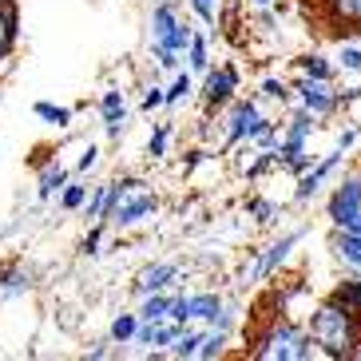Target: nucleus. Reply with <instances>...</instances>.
Masks as SVG:
<instances>
[{"label":"nucleus","mask_w":361,"mask_h":361,"mask_svg":"<svg viewBox=\"0 0 361 361\" xmlns=\"http://www.w3.org/2000/svg\"><path fill=\"white\" fill-rule=\"evenodd\" d=\"M191 92H195V80H191V68L187 72H175V80H171V87H167V107H179V104H187L191 99Z\"/></svg>","instance_id":"nucleus-29"},{"label":"nucleus","mask_w":361,"mask_h":361,"mask_svg":"<svg viewBox=\"0 0 361 361\" xmlns=\"http://www.w3.org/2000/svg\"><path fill=\"white\" fill-rule=\"evenodd\" d=\"M99 119H104V135L107 139H119L128 131V99L119 87H107L99 96Z\"/></svg>","instance_id":"nucleus-14"},{"label":"nucleus","mask_w":361,"mask_h":361,"mask_svg":"<svg viewBox=\"0 0 361 361\" xmlns=\"http://www.w3.org/2000/svg\"><path fill=\"white\" fill-rule=\"evenodd\" d=\"M107 199H111V183H96L80 214H84L87 223H104V214H107Z\"/></svg>","instance_id":"nucleus-25"},{"label":"nucleus","mask_w":361,"mask_h":361,"mask_svg":"<svg viewBox=\"0 0 361 361\" xmlns=\"http://www.w3.org/2000/svg\"><path fill=\"white\" fill-rule=\"evenodd\" d=\"M270 119L262 116V107H258V96L250 99H238L234 96L226 104V119H223V143L226 147H243V143H255L258 131L266 128Z\"/></svg>","instance_id":"nucleus-5"},{"label":"nucleus","mask_w":361,"mask_h":361,"mask_svg":"<svg viewBox=\"0 0 361 361\" xmlns=\"http://www.w3.org/2000/svg\"><path fill=\"white\" fill-rule=\"evenodd\" d=\"M250 357H262V361H310V357H322V345L314 341L306 326L282 318V322H270L266 334L255 338V350Z\"/></svg>","instance_id":"nucleus-3"},{"label":"nucleus","mask_w":361,"mask_h":361,"mask_svg":"<svg viewBox=\"0 0 361 361\" xmlns=\"http://www.w3.org/2000/svg\"><path fill=\"white\" fill-rule=\"evenodd\" d=\"M147 28H151L147 44H163V48H171V52H179V56H187V48H191V40H195V24L179 12L175 0H159V4L151 8Z\"/></svg>","instance_id":"nucleus-4"},{"label":"nucleus","mask_w":361,"mask_h":361,"mask_svg":"<svg viewBox=\"0 0 361 361\" xmlns=\"http://www.w3.org/2000/svg\"><path fill=\"white\" fill-rule=\"evenodd\" d=\"M183 334V322L167 318V322H139L135 345H147V353H167L171 341Z\"/></svg>","instance_id":"nucleus-13"},{"label":"nucleus","mask_w":361,"mask_h":361,"mask_svg":"<svg viewBox=\"0 0 361 361\" xmlns=\"http://www.w3.org/2000/svg\"><path fill=\"white\" fill-rule=\"evenodd\" d=\"M250 4H255V8H270V4H274V0H250Z\"/></svg>","instance_id":"nucleus-42"},{"label":"nucleus","mask_w":361,"mask_h":361,"mask_svg":"<svg viewBox=\"0 0 361 361\" xmlns=\"http://www.w3.org/2000/svg\"><path fill=\"white\" fill-rule=\"evenodd\" d=\"M234 92H238V68L234 64H219V68H207V72H202L199 99L207 104V111H223L234 99Z\"/></svg>","instance_id":"nucleus-10"},{"label":"nucleus","mask_w":361,"mask_h":361,"mask_svg":"<svg viewBox=\"0 0 361 361\" xmlns=\"http://www.w3.org/2000/svg\"><path fill=\"white\" fill-rule=\"evenodd\" d=\"M159 214V195L151 191L139 175H123V179L111 183V199H107V214L104 223L116 226V231H131V226H143Z\"/></svg>","instance_id":"nucleus-2"},{"label":"nucleus","mask_w":361,"mask_h":361,"mask_svg":"<svg viewBox=\"0 0 361 361\" xmlns=\"http://www.w3.org/2000/svg\"><path fill=\"white\" fill-rule=\"evenodd\" d=\"M0 4H4V0H0Z\"/></svg>","instance_id":"nucleus-43"},{"label":"nucleus","mask_w":361,"mask_h":361,"mask_svg":"<svg viewBox=\"0 0 361 361\" xmlns=\"http://www.w3.org/2000/svg\"><path fill=\"white\" fill-rule=\"evenodd\" d=\"M16 40H20V4L16 0H4L0 4V64L12 60Z\"/></svg>","instance_id":"nucleus-16"},{"label":"nucleus","mask_w":361,"mask_h":361,"mask_svg":"<svg viewBox=\"0 0 361 361\" xmlns=\"http://www.w3.org/2000/svg\"><path fill=\"white\" fill-rule=\"evenodd\" d=\"M357 135H361V128H357V123H350V128H345V131H338V143H334V147L350 151L353 143H357Z\"/></svg>","instance_id":"nucleus-39"},{"label":"nucleus","mask_w":361,"mask_h":361,"mask_svg":"<svg viewBox=\"0 0 361 361\" xmlns=\"http://www.w3.org/2000/svg\"><path fill=\"white\" fill-rule=\"evenodd\" d=\"M306 234H310V226H294V231L278 234L274 243H270V246L262 250V255L255 258V266H250V270H243V282H246V286H255V282H266V278H274L278 270H282V266L290 262L294 246L302 243Z\"/></svg>","instance_id":"nucleus-6"},{"label":"nucleus","mask_w":361,"mask_h":361,"mask_svg":"<svg viewBox=\"0 0 361 361\" xmlns=\"http://www.w3.org/2000/svg\"><path fill=\"white\" fill-rule=\"evenodd\" d=\"M345 231H353V234H361V214H357V219H353V223H350V226H345Z\"/></svg>","instance_id":"nucleus-41"},{"label":"nucleus","mask_w":361,"mask_h":361,"mask_svg":"<svg viewBox=\"0 0 361 361\" xmlns=\"http://www.w3.org/2000/svg\"><path fill=\"white\" fill-rule=\"evenodd\" d=\"M36 274L24 262H4L0 266V302H16V298L32 294Z\"/></svg>","instance_id":"nucleus-15"},{"label":"nucleus","mask_w":361,"mask_h":361,"mask_svg":"<svg viewBox=\"0 0 361 361\" xmlns=\"http://www.w3.org/2000/svg\"><path fill=\"white\" fill-rule=\"evenodd\" d=\"M111 345H116L111 338H104V341H92V350H87V357H92V361H99V357H111Z\"/></svg>","instance_id":"nucleus-40"},{"label":"nucleus","mask_w":361,"mask_h":361,"mask_svg":"<svg viewBox=\"0 0 361 361\" xmlns=\"http://www.w3.org/2000/svg\"><path fill=\"white\" fill-rule=\"evenodd\" d=\"M345 155H350V151L334 147V151H326V155H322V159L306 171V175H298V179H294V202H298V207L314 202L322 191H326V183L338 175V167L345 163Z\"/></svg>","instance_id":"nucleus-8"},{"label":"nucleus","mask_w":361,"mask_h":361,"mask_svg":"<svg viewBox=\"0 0 361 361\" xmlns=\"http://www.w3.org/2000/svg\"><path fill=\"white\" fill-rule=\"evenodd\" d=\"M246 214H255V223L258 226H270L278 219V202H270V199H262V195H255V199H246Z\"/></svg>","instance_id":"nucleus-30"},{"label":"nucleus","mask_w":361,"mask_h":361,"mask_svg":"<svg viewBox=\"0 0 361 361\" xmlns=\"http://www.w3.org/2000/svg\"><path fill=\"white\" fill-rule=\"evenodd\" d=\"M139 310L135 314H116V318H111V329H107V338L116 341V345H131V341H135V334H139Z\"/></svg>","instance_id":"nucleus-24"},{"label":"nucleus","mask_w":361,"mask_h":361,"mask_svg":"<svg viewBox=\"0 0 361 361\" xmlns=\"http://www.w3.org/2000/svg\"><path fill=\"white\" fill-rule=\"evenodd\" d=\"M187 68L199 72V75L211 68V32H199V28H195V40H191V48H187Z\"/></svg>","instance_id":"nucleus-23"},{"label":"nucleus","mask_w":361,"mask_h":361,"mask_svg":"<svg viewBox=\"0 0 361 361\" xmlns=\"http://www.w3.org/2000/svg\"><path fill=\"white\" fill-rule=\"evenodd\" d=\"M151 56H155V64H159L163 72H179V52H171L163 44H151Z\"/></svg>","instance_id":"nucleus-37"},{"label":"nucleus","mask_w":361,"mask_h":361,"mask_svg":"<svg viewBox=\"0 0 361 361\" xmlns=\"http://www.w3.org/2000/svg\"><path fill=\"white\" fill-rule=\"evenodd\" d=\"M310 334L322 345V357H361V314L326 298L314 314H310Z\"/></svg>","instance_id":"nucleus-1"},{"label":"nucleus","mask_w":361,"mask_h":361,"mask_svg":"<svg viewBox=\"0 0 361 361\" xmlns=\"http://www.w3.org/2000/svg\"><path fill=\"white\" fill-rule=\"evenodd\" d=\"M171 123H155V131H151V139H147V155L151 159H167V143H171Z\"/></svg>","instance_id":"nucleus-33"},{"label":"nucleus","mask_w":361,"mask_h":361,"mask_svg":"<svg viewBox=\"0 0 361 361\" xmlns=\"http://www.w3.org/2000/svg\"><path fill=\"white\" fill-rule=\"evenodd\" d=\"M202 334H207V326H183V334L175 341H171L167 357H199V345H202Z\"/></svg>","instance_id":"nucleus-22"},{"label":"nucleus","mask_w":361,"mask_h":361,"mask_svg":"<svg viewBox=\"0 0 361 361\" xmlns=\"http://www.w3.org/2000/svg\"><path fill=\"white\" fill-rule=\"evenodd\" d=\"M219 4H223V0H191V12L195 16H199V24H207V32L214 36V28H219Z\"/></svg>","instance_id":"nucleus-32"},{"label":"nucleus","mask_w":361,"mask_h":361,"mask_svg":"<svg viewBox=\"0 0 361 361\" xmlns=\"http://www.w3.org/2000/svg\"><path fill=\"white\" fill-rule=\"evenodd\" d=\"M171 310H175V290L143 294V302H139V318H143V322H167Z\"/></svg>","instance_id":"nucleus-19"},{"label":"nucleus","mask_w":361,"mask_h":361,"mask_svg":"<svg viewBox=\"0 0 361 361\" xmlns=\"http://www.w3.org/2000/svg\"><path fill=\"white\" fill-rule=\"evenodd\" d=\"M32 116L40 119V123H48V128H56V131H68V128H72V107L52 104V99H36V104H32Z\"/></svg>","instance_id":"nucleus-20"},{"label":"nucleus","mask_w":361,"mask_h":361,"mask_svg":"<svg viewBox=\"0 0 361 361\" xmlns=\"http://www.w3.org/2000/svg\"><path fill=\"white\" fill-rule=\"evenodd\" d=\"M294 68L302 75H310V80H329V84H334V75H338V64H329L322 52H302L294 60Z\"/></svg>","instance_id":"nucleus-21"},{"label":"nucleus","mask_w":361,"mask_h":361,"mask_svg":"<svg viewBox=\"0 0 361 361\" xmlns=\"http://www.w3.org/2000/svg\"><path fill=\"white\" fill-rule=\"evenodd\" d=\"M226 341H231V329L207 326V334H202V345H199V357H202V361L223 357V353H226Z\"/></svg>","instance_id":"nucleus-27"},{"label":"nucleus","mask_w":361,"mask_h":361,"mask_svg":"<svg viewBox=\"0 0 361 361\" xmlns=\"http://www.w3.org/2000/svg\"><path fill=\"white\" fill-rule=\"evenodd\" d=\"M104 226L107 223H92V231L84 234V243H80V255H87V258H96L99 255V243H104Z\"/></svg>","instance_id":"nucleus-36"},{"label":"nucleus","mask_w":361,"mask_h":361,"mask_svg":"<svg viewBox=\"0 0 361 361\" xmlns=\"http://www.w3.org/2000/svg\"><path fill=\"white\" fill-rule=\"evenodd\" d=\"M334 64H338L341 72H361V44L341 40V48H338V60H334Z\"/></svg>","instance_id":"nucleus-34"},{"label":"nucleus","mask_w":361,"mask_h":361,"mask_svg":"<svg viewBox=\"0 0 361 361\" xmlns=\"http://www.w3.org/2000/svg\"><path fill=\"white\" fill-rule=\"evenodd\" d=\"M72 183V175H68V167H60L56 159L40 163V171H36V195L40 199H52V195H60Z\"/></svg>","instance_id":"nucleus-18"},{"label":"nucleus","mask_w":361,"mask_h":361,"mask_svg":"<svg viewBox=\"0 0 361 361\" xmlns=\"http://www.w3.org/2000/svg\"><path fill=\"white\" fill-rule=\"evenodd\" d=\"M361 214V171H350L341 183H334V191L326 199V219L334 231H345Z\"/></svg>","instance_id":"nucleus-7"},{"label":"nucleus","mask_w":361,"mask_h":361,"mask_svg":"<svg viewBox=\"0 0 361 361\" xmlns=\"http://www.w3.org/2000/svg\"><path fill=\"white\" fill-rule=\"evenodd\" d=\"M159 107H167V87H159V84H151L147 92H143V99H139V111H159Z\"/></svg>","instance_id":"nucleus-35"},{"label":"nucleus","mask_w":361,"mask_h":361,"mask_svg":"<svg viewBox=\"0 0 361 361\" xmlns=\"http://www.w3.org/2000/svg\"><path fill=\"white\" fill-rule=\"evenodd\" d=\"M329 298H334V302H341V306H350L353 314H361V274L341 278L338 286L329 290Z\"/></svg>","instance_id":"nucleus-26"},{"label":"nucleus","mask_w":361,"mask_h":361,"mask_svg":"<svg viewBox=\"0 0 361 361\" xmlns=\"http://www.w3.org/2000/svg\"><path fill=\"white\" fill-rule=\"evenodd\" d=\"M322 12H326L329 28H338L334 40H350V36H361V0H318Z\"/></svg>","instance_id":"nucleus-11"},{"label":"nucleus","mask_w":361,"mask_h":361,"mask_svg":"<svg viewBox=\"0 0 361 361\" xmlns=\"http://www.w3.org/2000/svg\"><path fill=\"white\" fill-rule=\"evenodd\" d=\"M329 250H334V258H338L350 274H361V234L353 231H334V238H329Z\"/></svg>","instance_id":"nucleus-17"},{"label":"nucleus","mask_w":361,"mask_h":361,"mask_svg":"<svg viewBox=\"0 0 361 361\" xmlns=\"http://www.w3.org/2000/svg\"><path fill=\"white\" fill-rule=\"evenodd\" d=\"M290 96H294V87L286 84V80H278V75H266L262 87H258V99H274V104H290Z\"/></svg>","instance_id":"nucleus-31"},{"label":"nucleus","mask_w":361,"mask_h":361,"mask_svg":"<svg viewBox=\"0 0 361 361\" xmlns=\"http://www.w3.org/2000/svg\"><path fill=\"white\" fill-rule=\"evenodd\" d=\"M183 266L179 262H151L135 274V294H159V290H179Z\"/></svg>","instance_id":"nucleus-12"},{"label":"nucleus","mask_w":361,"mask_h":361,"mask_svg":"<svg viewBox=\"0 0 361 361\" xmlns=\"http://www.w3.org/2000/svg\"><path fill=\"white\" fill-rule=\"evenodd\" d=\"M96 163H99V147H96V143H87V147H84V155L75 159V175H87V171L96 167Z\"/></svg>","instance_id":"nucleus-38"},{"label":"nucleus","mask_w":361,"mask_h":361,"mask_svg":"<svg viewBox=\"0 0 361 361\" xmlns=\"http://www.w3.org/2000/svg\"><path fill=\"white\" fill-rule=\"evenodd\" d=\"M294 99L302 107H310L318 119H329V116H338L341 107V92L329 80H310V75H298V84H294Z\"/></svg>","instance_id":"nucleus-9"},{"label":"nucleus","mask_w":361,"mask_h":361,"mask_svg":"<svg viewBox=\"0 0 361 361\" xmlns=\"http://www.w3.org/2000/svg\"><path fill=\"white\" fill-rule=\"evenodd\" d=\"M87 195H92V187H87L84 179H72L64 187V191H60V211H84V202H87Z\"/></svg>","instance_id":"nucleus-28"}]
</instances>
